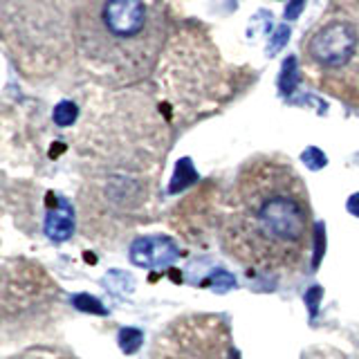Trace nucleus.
I'll return each mask as SVG.
<instances>
[{"instance_id": "nucleus-1", "label": "nucleus", "mask_w": 359, "mask_h": 359, "mask_svg": "<svg viewBox=\"0 0 359 359\" xmlns=\"http://www.w3.org/2000/svg\"><path fill=\"white\" fill-rule=\"evenodd\" d=\"M312 209L290 162L258 155L236 175L222 218V247L256 274H292L312 252Z\"/></svg>"}, {"instance_id": "nucleus-2", "label": "nucleus", "mask_w": 359, "mask_h": 359, "mask_svg": "<svg viewBox=\"0 0 359 359\" xmlns=\"http://www.w3.org/2000/svg\"><path fill=\"white\" fill-rule=\"evenodd\" d=\"M166 39V20L151 0H81L76 41L101 67L142 76L155 65Z\"/></svg>"}, {"instance_id": "nucleus-3", "label": "nucleus", "mask_w": 359, "mask_h": 359, "mask_svg": "<svg viewBox=\"0 0 359 359\" xmlns=\"http://www.w3.org/2000/svg\"><path fill=\"white\" fill-rule=\"evenodd\" d=\"M151 359H241V355L222 317L189 314L166 325Z\"/></svg>"}, {"instance_id": "nucleus-4", "label": "nucleus", "mask_w": 359, "mask_h": 359, "mask_svg": "<svg viewBox=\"0 0 359 359\" xmlns=\"http://www.w3.org/2000/svg\"><path fill=\"white\" fill-rule=\"evenodd\" d=\"M359 36L357 27L351 20L332 18L319 25V29L312 34L306 50L310 59L321 67H339L357 54Z\"/></svg>"}, {"instance_id": "nucleus-5", "label": "nucleus", "mask_w": 359, "mask_h": 359, "mask_svg": "<svg viewBox=\"0 0 359 359\" xmlns=\"http://www.w3.org/2000/svg\"><path fill=\"white\" fill-rule=\"evenodd\" d=\"M180 256L177 245L164 236H149V238H137L130 245V261L140 267H166Z\"/></svg>"}, {"instance_id": "nucleus-6", "label": "nucleus", "mask_w": 359, "mask_h": 359, "mask_svg": "<svg viewBox=\"0 0 359 359\" xmlns=\"http://www.w3.org/2000/svg\"><path fill=\"white\" fill-rule=\"evenodd\" d=\"M74 229V218H72V209L65 200H56L54 209L50 211L48 220H45V233L50 236L52 241H65L70 238V233Z\"/></svg>"}, {"instance_id": "nucleus-7", "label": "nucleus", "mask_w": 359, "mask_h": 359, "mask_svg": "<svg viewBox=\"0 0 359 359\" xmlns=\"http://www.w3.org/2000/svg\"><path fill=\"white\" fill-rule=\"evenodd\" d=\"M142 330H137V328H123L121 332H119V346H121V351L123 353H128V355H133L137 348L142 346Z\"/></svg>"}, {"instance_id": "nucleus-8", "label": "nucleus", "mask_w": 359, "mask_h": 359, "mask_svg": "<svg viewBox=\"0 0 359 359\" xmlns=\"http://www.w3.org/2000/svg\"><path fill=\"white\" fill-rule=\"evenodd\" d=\"M74 117H76V108L72 104H61L54 110V121L59 123V126H70Z\"/></svg>"}, {"instance_id": "nucleus-9", "label": "nucleus", "mask_w": 359, "mask_h": 359, "mask_svg": "<svg viewBox=\"0 0 359 359\" xmlns=\"http://www.w3.org/2000/svg\"><path fill=\"white\" fill-rule=\"evenodd\" d=\"M211 283H213V287H216L218 292H224V290L233 287V285H236V280H233V276H229L227 272H213Z\"/></svg>"}, {"instance_id": "nucleus-10", "label": "nucleus", "mask_w": 359, "mask_h": 359, "mask_svg": "<svg viewBox=\"0 0 359 359\" xmlns=\"http://www.w3.org/2000/svg\"><path fill=\"white\" fill-rule=\"evenodd\" d=\"M20 359H72V357L56 353V351H32L27 355H22Z\"/></svg>"}, {"instance_id": "nucleus-11", "label": "nucleus", "mask_w": 359, "mask_h": 359, "mask_svg": "<svg viewBox=\"0 0 359 359\" xmlns=\"http://www.w3.org/2000/svg\"><path fill=\"white\" fill-rule=\"evenodd\" d=\"M303 162H306L310 168H321V166L325 164V157H323L319 151L310 149L308 153H303Z\"/></svg>"}, {"instance_id": "nucleus-12", "label": "nucleus", "mask_w": 359, "mask_h": 359, "mask_svg": "<svg viewBox=\"0 0 359 359\" xmlns=\"http://www.w3.org/2000/svg\"><path fill=\"white\" fill-rule=\"evenodd\" d=\"M76 306L79 308H81L83 312H93V310H90V308H95V312H99V314H104V310H101V306H99V303L95 301V299H90V297H76Z\"/></svg>"}, {"instance_id": "nucleus-13", "label": "nucleus", "mask_w": 359, "mask_h": 359, "mask_svg": "<svg viewBox=\"0 0 359 359\" xmlns=\"http://www.w3.org/2000/svg\"><path fill=\"white\" fill-rule=\"evenodd\" d=\"M348 211H351L353 216H359V196H353L348 200Z\"/></svg>"}]
</instances>
